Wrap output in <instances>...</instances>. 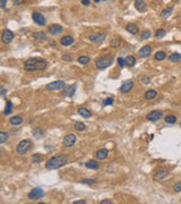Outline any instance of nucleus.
Segmentation results:
<instances>
[{
	"label": "nucleus",
	"mask_w": 181,
	"mask_h": 204,
	"mask_svg": "<svg viewBox=\"0 0 181 204\" xmlns=\"http://www.w3.org/2000/svg\"><path fill=\"white\" fill-rule=\"evenodd\" d=\"M169 60L171 62H178V61L181 60V55L178 53V52H174V53H172L171 56L169 57Z\"/></svg>",
	"instance_id": "nucleus-26"
},
{
	"label": "nucleus",
	"mask_w": 181,
	"mask_h": 204,
	"mask_svg": "<svg viewBox=\"0 0 181 204\" xmlns=\"http://www.w3.org/2000/svg\"><path fill=\"white\" fill-rule=\"evenodd\" d=\"M154 57H155V59L158 61H161V60H164V59L167 58V53H165L164 51H158Z\"/></svg>",
	"instance_id": "nucleus-27"
},
{
	"label": "nucleus",
	"mask_w": 181,
	"mask_h": 204,
	"mask_svg": "<svg viewBox=\"0 0 181 204\" xmlns=\"http://www.w3.org/2000/svg\"><path fill=\"white\" fill-rule=\"evenodd\" d=\"M32 148V142L30 141V139H23V141H20L17 145V148H16V152L17 154H20V155H24V154H26V153L31 150Z\"/></svg>",
	"instance_id": "nucleus-4"
},
{
	"label": "nucleus",
	"mask_w": 181,
	"mask_h": 204,
	"mask_svg": "<svg viewBox=\"0 0 181 204\" xmlns=\"http://www.w3.org/2000/svg\"><path fill=\"white\" fill-rule=\"evenodd\" d=\"M1 1V8H5L6 6V0H0Z\"/></svg>",
	"instance_id": "nucleus-49"
},
{
	"label": "nucleus",
	"mask_w": 181,
	"mask_h": 204,
	"mask_svg": "<svg viewBox=\"0 0 181 204\" xmlns=\"http://www.w3.org/2000/svg\"><path fill=\"white\" fill-rule=\"evenodd\" d=\"M66 163H67V157L64 154H59V155H55L49 159L45 162V168L49 170H56V169L64 167Z\"/></svg>",
	"instance_id": "nucleus-2"
},
{
	"label": "nucleus",
	"mask_w": 181,
	"mask_h": 204,
	"mask_svg": "<svg viewBox=\"0 0 181 204\" xmlns=\"http://www.w3.org/2000/svg\"><path fill=\"white\" fill-rule=\"evenodd\" d=\"M86 202L85 201H75V202H73V204H85Z\"/></svg>",
	"instance_id": "nucleus-48"
},
{
	"label": "nucleus",
	"mask_w": 181,
	"mask_h": 204,
	"mask_svg": "<svg viewBox=\"0 0 181 204\" xmlns=\"http://www.w3.org/2000/svg\"><path fill=\"white\" fill-rule=\"evenodd\" d=\"M48 66V62L42 58H30L24 62V69L27 72L43 70Z\"/></svg>",
	"instance_id": "nucleus-1"
},
{
	"label": "nucleus",
	"mask_w": 181,
	"mask_h": 204,
	"mask_svg": "<svg viewBox=\"0 0 181 204\" xmlns=\"http://www.w3.org/2000/svg\"><path fill=\"white\" fill-rule=\"evenodd\" d=\"M125 61H126V65L129 66V67H133V66L136 64V59H135V57L133 56H128L125 59Z\"/></svg>",
	"instance_id": "nucleus-28"
},
{
	"label": "nucleus",
	"mask_w": 181,
	"mask_h": 204,
	"mask_svg": "<svg viewBox=\"0 0 181 204\" xmlns=\"http://www.w3.org/2000/svg\"><path fill=\"white\" fill-rule=\"evenodd\" d=\"M44 190H42L41 188H34L33 190H31L30 193H28V199H41V197H43L44 196Z\"/></svg>",
	"instance_id": "nucleus-7"
},
{
	"label": "nucleus",
	"mask_w": 181,
	"mask_h": 204,
	"mask_svg": "<svg viewBox=\"0 0 181 204\" xmlns=\"http://www.w3.org/2000/svg\"><path fill=\"white\" fill-rule=\"evenodd\" d=\"M126 30H127L129 33H131V34H137V33H138V27H137V25H136V24H133V23L127 24V25H126Z\"/></svg>",
	"instance_id": "nucleus-19"
},
{
	"label": "nucleus",
	"mask_w": 181,
	"mask_h": 204,
	"mask_svg": "<svg viewBox=\"0 0 181 204\" xmlns=\"http://www.w3.org/2000/svg\"><path fill=\"white\" fill-rule=\"evenodd\" d=\"M78 113L82 117H83V118H89V117L92 116L91 111H89L88 109H86V108H79V109H78Z\"/></svg>",
	"instance_id": "nucleus-23"
},
{
	"label": "nucleus",
	"mask_w": 181,
	"mask_h": 204,
	"mask_svg": "<svg viewBox=\"0 0 181 204\" xmlns=\"http://www.w3.org/2000/svg\"><path fill=\"white\" fill-rule=\"evenodd\" d=\"M66 86V83L64 81H56V82H52V83H49L45 86L47 90L49 91H57V90H61Z\"/></svg>",
	"instance_id": "nucleus-5"
},
{
	"label": "nucleus",
	"mask_w": 181,
	"mask_h": 204,
	"mask_svg": "<svg viewBox=\"0 0 181 204\" xmlns=\"http://www.w3.org/2000/svg\"><path fill=\"white\" fill-rule=\"evenodd\" d=\"M112 61H113L112 56L107 55V56H102V57H100L98 59H96L95 65H96V68H98V69H105V68H108L109 66L111 65Z\"/></svg>",
	"instance_id": "nucleus-3"
},
{
	"label": "nucleus",
	"mask_w": 181,
	"mask_h": 204,
	"mask_svg": "<svg viewBox=\"0 0 181 204\" xmlns=\"http://www.w3.org/2000/svg\"><path fill=\"white\" fill-rule=\"evenodd\" d=\"M11 108H13V104H11V102H10V101H7V103H6V108H5V110H4V115L8 116L10 112H11Z\"/></svg>",
	"instance_id": "nucleus-31"
},
{
	"label": "nucleus",
	"mask_w": 181,
	"mask_h": 204,
	"mask_svg": "<svg viewBox=\"0 0 181 204\" xmlns=\"http://www.w3.org/2000/svg\"><path fill=\"white\" fill-rule=\"evenodd\" d=\"M149 37H151V32L149 31H144V32L142 33V40H146Z\"/></svg>",
	"instance_id": "nucleus-39"
},
{
	"label": "nucleus",
	"mask_w": 181,
	"mask_h": 204,
	"mask_svg": "<svg viewBox=\"0 0 181 204\" xmlns=\"http://www.w3.org/2000/svg\"><path fill=\"white\" fill-rule=\"evenodd\" d=\"M146 118H147V120L149 121H158L160 120L161 118H163V112L162 111H160V110H154V111H151L146 116Z\"/></svg>",
	"instance_id": "nucleus-8"
},
{
	"label": "nucleus",
	"mask_w": 181,
	"mask_h": 204,
	"mask_svg": "<svg viewBox=\"0 0 181 204\" xmlns=\"http://www.w3.org/2000/svg\"><path fill=\"white\" fill-rule=\"evenodd\" d=\"M25 0H14V5L15 6H19V5H22Z\"/></svg>",
	"instance_id": "nucleus-44"
},
{
	"label": "nucleus",
	"mask_w": 181,
	"mask_h": 204,
	"mask_svg": "<svg viewBox=\"0 0 181 204\" xmlns=\"http://www.w3.org/2000/svg\"><path fill=\"white\" fill-rule=\"evenodd\" d=\"M156 95H158V92H156L155 90H148L147 92L145 93L144 97L146 100H149V101H151V100H154V99L156 97Z\"/></svg>",
	"instance_id": "nucleus-20"
},
{
	"label": "nucleus",
	"mask_w": 181,
	"mask_h": 204,
	"mask_svg": "<svg viewBox=\"0 0 181 204\" xmlns=\"http://www.w3.org/2000/svg\"><path fill=\"white\" fill-rule=\"evenodd\" d=\"M138 55L142 58H147L152 55V48L149 46H144L143 48H140V50L138 51Z\"/></svg>",
	"instance_id": "nucleus-11"
},
{
	"label": "nucleus",
	"mask_w": 181,
	"mask_h": 204,
	"mask_svg": "<svg viewBox=\"0 0 181 204\" xmlns=\"http://www.w3.org/2000/svg\"><path fill=\"white\" fill-rule=\"evenodd\" d=\"M140 82L143 84H148L151 82V78H149L148 76H142L140 77Z\"/></svg>",
	"instance_id": "nucleus-37"
},
{
	"label": "nucleus",
	"mask_w": 181,
	"mask_h": 204,
	"mask_svg": "<svg viewBox=\"0 0 181 204\" xmlns=\"http://www.w3.org/2000/svg\"><path fill=\"white\" fill-rule=\"evenodd\" d=\"M9 123L13 126H19L23 124V118L19 116H15V117H13V118H10Z\"/></svg>",
	"instance_id": "nucleus-21"
},
{
	"label": "nucleus",
	"mask_w": 181,
	"mask_h": 204,
	"mask_svg": "<svg viewBox=\"0 0 181 204\" xmlns=\"http://www.w3.org/2000/svg\"><path fill=\"white\" fill-rule=\"evenodd\" d=\"M9 139V135L5 133V132H1L0 133V144H4L5 142H7V139Z\"/></svg>",
	"instance_id": "nucleus-33"
},
{
	"label": "nucleus",
	"mask_w": 181,
	"mask_h": 204,
	"mask_svg": "<svg viewBox=\"0 0 181 204\" xmlns=\"http://www.w3.org/2000/svg\"><path fill=\"white\" fill-rule=\"evenodd\" d=\"M91 61V59H89V57L87 56H82L78 58V62L79 64H82V65H86V64H88Z\"/></svg>",
	"instance_id": "nucleus-34"
},
{
	"label": "nucleus",
	"mask_w": 181,
	"mask_h": 204,
	"mask_svg": "<svg viewBox=\"0 0 181 204\" xmlns=\"http://www.w3.org/2000/svg\"><path fill=\"white\" fill-rule=\"evenodd\" d=\"M83 184H88V185H91V184H94L95 183V179H84L82 180Z\"/></svg>",
	"instance_id": "nucleus-41"
},
{
	"label": "nucleus",
	"mask_w": 181,
	"mask_h": 204,
	"mask_svg": "<svg viewBox=\"0 0 181 204\" xmlns=\"http://www.w3.org/2000/svg\"><path fill=\"white\" fill-rule=\"evenodd\" d=\"M75 91H76V86L75 85H70V86L66 88V91L64 92V97H71L75 94Z\"/></svg>",
	"instance_id": "nucleus-18"
},
{
	"label": "nucleus",
	"mask_w": 181,
	"mask_h": 204,
	"mask_svg": "<svg viewBox=\"0 0 181 204\" xmlns=\"http://www.w3.org/2000/svg\"><path fill=\"white\" fill-rule=\"evenodd\" d=\"M32 17H33V21H34L37 25H45V23H47L45 17H44L41 13H39V11H34Z\"/></svg>",
	"instance_id": "nucleus-10"
},
{
	"label": "nucleus",
	"mask_w": 181,
	"mask_h": 204,
	"mask_svg": "<svg viewBox=\"0 0 181 204\" xmlns=\"http://www.w3.org/2000/svg\"><path fill=\"white\" fill-rule=\"evenodd\" d=\"M40 161H41V157H40L39 154L33 157V162H40Z\"/></svg>",
	"instance_id": "nucleus-43"
},
{
	"label": "nucleus",
	"mask_w": 181,
	"mask_h": 204,
	"mask_svg": "<svg viewBox=\"0 0 181 204\" xmlns=\"http://www.w3.org/2000/svg\"><path fill=\"white\" fill-rule=\"evenodd\" d=\"M112 103H113V99H112V97H107V99L103 101V104H104V106H111Z\"/></svg>",
	"instance_id": "nucleus-38"
},
{
	"label": "nucleus",
	"mask_w": 181,
	"mask_h": 204,
	"mask_svg": "<svg viewBox=\"0 0 181 204\" xmlns=\"http://www.w3.org/2000/svg\"><path fill=\"white\" fill-rule=\"evenodd\" d=\"M60 43L64 46H70V44H73V43H74V37H70V35H65L64 37H61Z\"/></svg>",
	"instance_id": "nucleus-17"
},
{
	"label": "nucleus",
	"mask_w": 181,
	"mask_h": 204,
	"mask_svg": "<svg viewBox=\"0 0 181 204\" xmlns=\"http://www.w3.org/2000/svg\"><path fill=\"white\" fill-rule=\"evenodd\" d=\"M62 30H64V27L61 25H59V24H52V25L49 26V33L52 34V35L59 34V33L62 32Z\"/></svg>",
	"instance_id": "nucleus-13"
},
{
	"label": "nucleus",
	"mask_w": 181,
	"mask_h": 204,
	"mask_svg": "<svg viewBox=\"0 0 181 204\" xmlns=\"http://www.w3.org/2000/svg\"><path fill=\"white\" fill-rule=\"evenodd\" d=\"M165 34H167V32H165L164 30H158L156 33H155V37H158V39H161V37H163Z\"/></svg>",
	"instance_id": "nucleus-36"
},
{
	"label": "nucleus",
	"mask_w": 181,
	"mask_h": 204,
	"mask_svg": "<svg viewBox=\"0 0 181 204\" xmlns=\"http://www.w3.org/2000/svg\"><path fill=\"white\" fill-rule=\"evenodd\" d=\"M85 167L87 168V169H98V163L95 160H91V161H87V162L85 163Z\"/></svg>",
	"instance_id": "nucleus-24"
},
{
	"label": "nucleus",
	"mask_w": 181,
	"mask_h": 204,
	"mask_svg": "<svg viewBox=\"0 0 181 204\" xmlns=\"http://www.w3.org/2000/svg\"><path fill=\"white\" fill-rule=\"evenodd\" d=\"M33 133H34V135H35V137H36V135H37V137H41V135H42V133L41 132H40V130L39 129H34V132H33Z\"/></svg>",
	"instance_id": "nucleus-45"
},
{
	"label": "nucleus",
	"mask_w": 181,
	"mask_h": 204,
	"mask_svg": "<svg viewBox=\"0 0 181 204\" xmlns=\"http://www.w3.org/2000/svg\"><path fill=\"white\" fill-rule=\"evenodd\" d=\"M174 190L176 192H181V181H178L176 185L174 186Z\"/></svg>",
	"instance_id": "nucleus-42"
},
{
	"label": "nucleus",
	"mask_w": 181,
	"mask_h": 204,
	"mask_svg": "<svg viewBox=\"0 0 181 204\" xmlns=\"http://www.w3.org/2000/svg\"><path fill=\"white\" fill-rule=\"evenodd\" d=\"M118 65L120 66L121 68H122V67H125V65H126V61H125V59H123V58H118Z\"/></svg>",
	"instance_id": "nucleus-40"
},
{
	"label": "nucleus",
	"mask_w": 181,
	"mask_h": 204,
	"mask_svg": "<svg viewBox=\"0 0 181 204\" xmlns=\"http://www.w3.org/2000/svg\"><path fill=\"white\" fill-rule=\"evenodd\" d=\"M89 2H91L89 0H82V4H83L84 6H88L89 5Z\"/></svg>",
	"instance_id": "nucleus-47"
},
{
	"label": "nucleus",
	"mask_w": 181,
	"mask_h": 204,
	"mask_svg": "<svg viewBox=\"0 0 181 204\" xmlns=\"http://www.w3.org/2000/svg\"><path fill=\"white\" fill-rule=\"evenodd\" d=\"M105 34H94V35H91L89 37V40L93 42H101L105 39Z\"/></svg>",
	"instance_id": "nucleus-22"
},
{
	"label": "nucleus",
	"mask_w": 181,
	"mask_h": 204,
	"mask_svg": "<svg viewBox=\"0 0 181 204\" xmlns=\"http://www.w3.org/2000/svg\"><path fill=\"white\" fill-rule=\"evenodd\" d=\"M172 10H173V8H171V7H169V8H167L165 10H163L162 14H161V17H162V18H167V17L172 14Z\"/></svg>",
	"instance_id": "nucleus-30"
},
{
	"label": "nucleus",
	"mask_w": 181,
	"mask_h": 204,
	"mask_svg": "<svg viewBox=\"0 0 181 204\" xmlns=\"http://www.w3.org/2000/svg\"><path fill=\"white\" fill-rule=\"evenodd\" d=\"M100 203L101 204H111L112 201H110V199H103V201H101Z\"/></svg>",
	"instance_id": "nucleus-46"
},
{
	"label": "nucleus",
	"mask_w": 181,
	"mask_h": 204,
	"mask_svg": "<svg viewBox=\"0 0 181 204\" xmlns=\"http://www.w3.org/2000/svg\"><path fill=\"white\" fill-rule=\"evenodd\" d=\"M121 44V41L120 40H118V39H113L111 42H110V46L112 48H118V46H120Z\"/></svg>",
	"instance_id": "nucleus-35"
},
{
	"label": "nucleus",
	"mask_w": 181,
	"mask_h": 204,
	"mask_svg": "<svg viewBox=\"0 0 181 204\" xmlns=\"http://www.w3.org/2000/svg\"><path fill=\"white\" fill-rule=\"evenodd\" d=\"M135 8L140 13H145L147 10V6L144 0H135Z\"/></svg>",
	"instance_id": "nucleus-14"
},
{
	"label": "nucleus",
	"mask_w": 181,
	"mask_h": 204,
	"mask_svg": "<svg viewBox=\"0 0 181 204\" xmlns=\"http://www.w3.org/2000/svg\"><path fill=\"white\" fill-rule=\"evenodd\" d=\"M34 39H35L36 41H44V40L47 39V35H45L44 32H36V33H34Z\"/></svg>",
	"instance_id": "nucleus-25"
},
{
	"label": "nucleus",
	"mask_w": 181,
	"mask_h": 204,
	"mask_svg": "<svg viewBox=\"0 0 181 204\" xmlns=\"http://www.w3.org/2000/svg\"><path fill=\"white\" fill-rule=\"evenodd\" d=\"M75 129L77 130V132H83L85 130V125H84L83 123H80V121H77V123H75Z\"/></svg>",
	"instance_id": "nucleus-32"
},
{
	"label": "nucleus",
	"mask_w": 181,
	"mask_h": 204,
	"mask_svg": "<svg viewBox=\"0 0 181 204\" xmlns=\"http://www.w3.org/2000/svg\"><path fill=\"white\" fill-rule=\"evenodd\" d=\"M94 1H95V2H98V1H100V0H94Z\"/></svg>",
	"instance_id": "nucleus-51"
},
{
	"label": "nucleus",
	"mask_w": 181,
	"mask_h": 204,
	"mask_svg": "<svg viewBox=\"0 0 181 204\" xmlns=\"http://www.w3.org/2000/svg\"><path fill=\"white\" fill-rule=\"evenodd\" d=\"M108 154H109V151H108L107 148H100L95 153V157H96L98 160H104V159L108 158Z\"/></svg>",
	"instance_id": "nucleus-16"
},
{
	"label": "nucleus",
	"mask_w": 181,
	"mask_h": 204,
	"mask_svg": "<svg viewBox=\"0 0 181 204\" xmlns=\"http://www.w3.org/2000/svg\"><path fill=\"white\" fill-rule=\"evenodd\" d=\"M167 176V170L165 168H158L155 172V179L156 180H162Z\"/></svg>",
	"instance_id": "nucleus-15"
},
{
	"label": "nucleus",
	"mask_w": 181,
	"mask_h": 204,
	"mask_svg": "<svg viewBox=\"0 0 181 204\" xmlns=\"http://www.w3.org/2000/svg\"><path fill=\"white\" fill-rule=\"evenodd\" d=\"M13 39H14V33L9 31V30H4L2 31V34H1V41L4 42V43H10V42L13 41Z\"/></svg>",
	"instance_id": "nucleus-9"
},
{
	"label": "nucleus",
	"mask_w": 181,
	"mask_h": 204,
	"mask_svg": "<svg viewBox=\"0 0 181 204\" xmlns=\"http://www.w3.org/2000/svg\"><path fill=\"white\" fill-rule=\"evenodd\" d=\"M5 94H6V88H1V95H2V97H4V95H5Z\"/></svg>",
	"instance_id": "nucleus-50"
},
{
	"label": "nucleus",
	"mask_w": 181,
	"mask_h": 204,
	"mask_svg": "<svg viewBox=\"0 0 181 204\" xmlns=\"http://www.w3.org/2000/svg\"><path fill=\"white\" fill-rule=\"evenodd\" d=\"M164 120H165V123H167V124H174L176 121V117L174 116V115H167V116L164 118Z\"/></svg>",
	"instance_id": "nucleus-29"
},
{
	"label": "nucleus",
	"mask_w": 181,
	"mask_h": 204,
	"mask_svg": "<svg viewBox=\"0 0 181 204\" xmlns=\"http://www.w3.org/2000/svg\"><path fill=\"white\" fill-rule=\"evenodd\" d=\"M76 141H77V137H76V135L75 134H68L65 136V139L62 141V144H64V146L65 148H70V146H73L75 143H76Z\"/></svg>",
	"instance_id": "nucleus-6"
},
{
	"label": "nucleus",
	"mask_w": 181,
	"mask_h": 204,
	"mask_svg": "<svg viewBox=\"0 0 181 204\" xmlns=\"http://www.w3.org/2000/svg\"><path fill=\"white\" fill-rule=\"evenodd\" d=\"M134 88V82L133 81H126V82H123V84L121 85L120 88V91L121 93H128L131 91V88Z\"/></svg>",
	"instance_id": "nucleus-12"
}]
</instances>
